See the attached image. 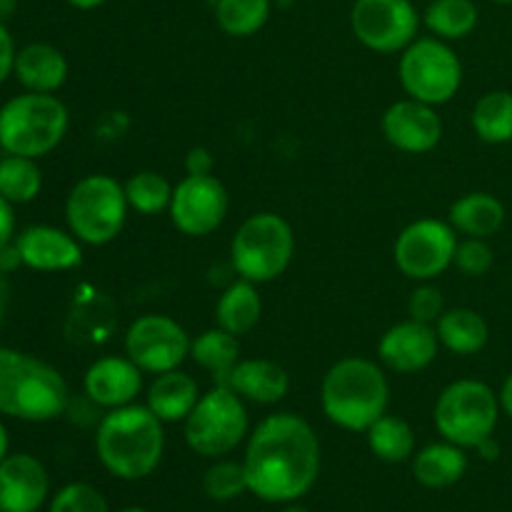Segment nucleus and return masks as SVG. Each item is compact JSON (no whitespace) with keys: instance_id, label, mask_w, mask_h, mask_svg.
Returning <instances> with one entry per match:
<instances>
[{"instance_id":"obj_25","label":"nucleus","mask_w":512,"mask_h":512,"mask_svg":"<svg viewBox=\"0 0 512 512\" xmlns=\"http://www.w3.org/2000/svg\"><path fill=\"white\" fill-rule=\"evenodd\" d=\"M505 205L490 193H468L450 205L448 223L465 238H493L505 225Z\"/></svg>"},{"instance_id":"obj_26","label":"nucleus","mask_w":512,"mask_h":512,"mask_svg":"<svg viewBox=\"0 0 512 512\" xmlns=\"http://www.w3.org/2000/svg\"><path fill=\"white\" fill-rule=\"evenodd\" d=\"M440 348L453 355H475L488 345L490 328L488 320L473 308H450L435 323Z\"/></svg>"},{"instance_id":"obj_14","label":"nucleus","mask_w":512,"mask_h":512,"mask_svg":"<svg viewBox=\"0 0 512 512\" xmlns=\"http://www.w3.org/2000/svg\"><path fill=\"white\" fill-rule=\"evenodd\" d=\"M228 210V190L215 175H185L173 188L168 215L183 235L205 238L225 223Z\"/></svg>"},{"instance_id":"obj_28","label":"nucleus","mask_w":512,"mask_h":512,"mask_svg":"<svg viewBox=\"0 0 512 512\" xmlns=\"http://www.w3.org/2000/svg\"><path fill=\"white\" fill-rule=\"evenodd\" d=\"M365 438H368L370 453L383 460V463H408V460H413L415 450H418L415 430L410 428L408 420L390 413L375 420L365 430Z\"/></svg>"},{"instance_id":"obj_7","label":"nucleus","mask_w":512,"mask_h":512,"mask_svg":"<svg viewBox=\"0 0 512 512\" xmlns=\"http://www.w3.org/2000/svg\"><path fill=\"white\" fill-rule=\"evenodd\" d=\"M498 393L488 383L463 378L450 383L435 400L433 423L440 438L465 450H478L495 435L500 420Z\"/></svg>"},{"instance_id":"obj_30","label":"nucleus","mask_w":512,"mask_h":512,"mask_svg":"<svg viewBox=\"0 0 512 512\" xmlns=\"http://www.w3.org/2000/svg\"><path fill=\"white\" fill-rule=\"evenodd\" d=\"M480 10L475 0H430L423 13V23L435 38L463 40L478 28Z\"/></svg>"},{"instance_id":"obj_32","label":"nucleus","mask_w":512,"mask_h":512,"mask_svg":"<svg viewBox=\"0 0 512 512\" xmlns=\"http://www.w3.org/2000/svg\"><path fill=\"white\" fill-rule=\"evenodd\" d=\"M123 185L130 210H135V213L158 215L170 208L175 185L165 175L155 173V170H138Z\"/></svg>"},{"instance_id":"obj_15","label":"nucleus","mask_w":512,"mask_h":512,"mask_svg":"<svg viewBox=\"0 0 512 512\" xmlns=\"http://www.w3.org/2000/svg\"><path fill=\"white\" fill-rule=\"evenodd\" d=\"M380 128L395 150L410 155L430 153L443 140V118L438 115V108L413 98L395 100L393 105H388Z\"/></svg>"},{"instance_id":"obj_5","label":"nucleus","mask_w":512,"mask_h":512,"mask_svg":"<svg viewBox=\"0 0 512 512\" xmlns=\"http://www.w3.org/2000/svg\"><path fill=\"white\" fill-rule=\"evenodd\" d=\"M70 113L53 93H23L0 108V148L8 155L43 158L63 143Z\"/></svg>"},{"instance_id":"obj_21","label":"nucleus","mask_w":512,"mask_h":512,"mask_svg":"<svg viewBox=\"0 0 512 512\" xmlns=\"http://www.w3.org/2000/svg\"><path fill=\"white\" fill-rule=\"evenodd\" d=\"M200 385L193 375L175 368L168 373L155 375L153 383L148 385L145 405L158 415L163 423H185L193 408L200 400Z\"/></svg>"},{"instance_id":"obj_20","label":"nucleus","mask_w":512,"mask_h":512,"mask_svg":"<svg viewBox=\"0 0 512 512\" xmlns=\"http://www.w3.org/2000/svg\"><path fill=\"white\" fill-rule=\"evenodd\" d=\"M230 390L240 395L245 403L278 405L290 393V375L283 365L265 358H240L228 380Z\"/></svg>"},{"instance_id":"obj_17","label":"nucleus","mask_w":512,"mask_h":512,"mask_svg":"<svg viewBox=\"0 0 512 512\" xmlns=\"http://www.w3.org/2000/svg\"><path fill=\"white\" fill-rule=\"evenodd\" d=\"M143 375V370L128 355H105L85 370L83 390L95 405L115 410L138 400L143 390Z\"/></svg>"},{"instance_id":"obj_48","label":"nucleus","mask_w":512,"mask_h":512,"mask_svg":"<svg viewBox=\"0 0 512 512\" xmlns=\"http://www.w3.org/2000/svg\"><path fill=\"white\" fill-rule=\"evenodd\" d=\"M120 512H150V510H145V508H125V510H120Z\"/></svg>"},{"instance_id":"obj_12","label":"nucleus","mask_w":512,"mask_h":512,"mask_svg":"<svg viewBox=\"0 0 512 512\" xmlns=\"http://www.w3.org/2000/svg\"><path fill=\"white\" fill-rule=\"evenodd\" d=\"M190 335L170 315H140L125 330L123 350L145 375L180 368L190 358Z\"/></svg>"},{"instance_id":"obj_27","label":"nucleus","mask_w":512,"mask_h":512,"mask_svg":"<svg viewBox=\"0 0 512 512\" xmlns=\"http://www.w3.org/2000/svg\"><path fill=\"white\" fill-rule=\"evenodd\" d=\"M190 358L198 368H203L215 383H225L228 375L240 360V343L238 335L228 333L223 328H210L203 330L198 338L190 343Z\"/></svg>"},{"instance_id":"obj_37","label":"nucleus","mask_w":512,"mask_h":512,"mask_svg":"<svg viewBox=\"0 0 512 512\" xmlns=\"http://www.w3.org/2000/svg\"><path fill=\"white\" fill-rule=\"evenodd\" d=\"M445 313V298L440 288L433 283H418V288L408 298V315L418 323L435 325L440 315Z\"/></svg>"},{"instance_id":"obj_40","label":"nucleus","mask_w":512,"mask_h":512,"mask_svg":"<svg viewBox=\"0 0 512 512\" xmlns=\"http://www.w3.org/2000/svg\"><path fill=\"white\" fill-rule=\"evenodd\" d=\"M13 235H15V213H13V203L5 200L0 195V250L5 245L13 243Z\"/></svg>"},{"instance_id":"obj_11","label":"nucleus","mask_w":512,"mask_h":512,"mask_svg":"<svg viewBox=\"0 0 512 512\" xmlns=\"http://www.w3.org/2000/svg\"><path fill=\"white\" fill-rule=\"evenodd\" d=\"M458 230L438 218H418L400 230L393 245V260L405 278L433 283L453 265Z\"/></svg>"},{"instance_id":"obj_31","label":"nucleus","mask_w":512,"mask_h":512,"mask_svg":"<svg viewBox=\"0 0 512 512\" xmlns=\"http://www.w3.org/2000/svg\"><path fill=\"white\" fill-rule=\"evenodd\" d=\"M270 18V0H218L215 23L225 35L250 38L265 28Z\"/></svg>"},{"instance_id":"obj_44","label":"nucleus","mask_w":512,"mask_h":512,"mask_svg":"<svg viewBox=\"0 0 512 512\" xmlns=\"http://www.w3.org/2000/svg\"><path fill=\"white\" fill-rule=\"evenodd\" d=\"M8 448H10L8 430H5V425L0 423V463H3V460L8 458Z\"/></svg>"},{"instance_id":"obj_16","label":"nucleus","mask_w":512,"mask_h":512,"mask_svg":"<svg viewBox=\"0 0 512 512\" xmlns=\"http://www.w3.org/2000/svg\"><path fill=\"white\" fill-rule=\"evenodd\" d=\"M438 350L440 340L435 325L418 323L413 318L390 325L378 340L380 365L400 375H413L430 368L438 358Z\"/></svg>"},{"instance_id":"obj_46","label":"nucleus","mask_w":512,"mask_h":512,"mask_svg":"<svg viewBox=\"0 0 512 512\" xmlns=\"http://www.w3.org/2000/svg\"><path fill=\"white\" fill-rule=\"evenodd\" d=\"M15 8H18V0H0V20L10 18L15 13Z\"/></svg>"},{"instance_id":"obj_47","label":"nucleus","mask_w":512,"mask_h":512,"mask_svg":"<svg viewBox=\"0 0 512 512\" xmlns=\"http://www.w3.org/2000/svg\"><path fill=\"white\" fill-rule=\"evenodd\" d=\"M280 512H310V510L305 508V505H300L298 500H295V503H288V505H285V508L280 510Z\"/></svg>"},{"instance_id":"obj_33","label":"nucleus","mask_w":512,"mask_h":512,"mask_svg":"<svg viewBox=\"0 0 512 512\" xmlns=\"http://www.w3.org/2000/svg\"><path fill=\"white\" fill-rule=\"evenodd\" d=\"M43 190V173L33 158L8 155L0 160V195L10 203H30Z\"/></svg>"},{"instance_id":"obj_34","label":"nucleus","mask_w":512,"mask_h":512,"mask_svg":"<svg viewBox=\"0 0 512 512\" xmlns=\"http://www.w3.org/2000/svg\"><path fill=\"white\" fill-rule=\"evenodd\" d=\"M203 493L215 503H230L248 490L243 460L218 458L203 475Z\"/></svg>"},{"instance_id":"obj_36","label":"nucleus","mask_w":512,"mask_h":512,"mask_svg":"<svg viewBox=\"0 0 512 512\" xmlns=\"http://www.w3.org/2000/svg\"><path fill=\"white\" fill-rule=\"evenodd\" d=\"M495 263V253L485 238H465L458 243L453 265L468 278H483Z\"/></svg>"},{"instance_id":"obj_13","label":"nucleus","mask_w":512,"mask_h":512,"mask_svg":"<svg viewBox=\"0 0 512 512\" xmlns=\"http://www.w3.org/2000/svg\"><path fill=\"white\" fill-rule=\"evenodd\" d=\"M420 15L410 0H355L350 30L373 53H403L418 38Z\"/></svg>"},{"instance_id":"obj_4","label":"nucleus","mask_w":512,"mask_h":512,"mask_svg":"<svg viewBox=\"0 0 512 512\" xmlns=\"http://www.w3.org/2000/svg\"><path fill=\"white\" fill-rule=\"evenodd\" d=\"M68 408V383L45 360L0 348V413L25 423H48Z\"/></svg>"},{"instance_id":"obj_18","label":"nucleus","mask_w":512,"mask_h":512,"mask_svg":"<svg viewBox=\"0 0 512 512\" xmlns=\"http://www.w3.org/2000/svg\"><path fill=\"white\" fill-rule=\"evenodd\" d=\"M48 493V470L38 458L15 453L0 463V512H38Z\"/></svg>"},{"instance_id":"obj_10","label":"nucleus","mask_w":512,"mask_h":512,"mask_svg":"<svg viewBox=\"0 0 512 512\" xmlns=\"http://www.w3.org/2000/svg\"><path fill=\"white\" fill-rule=\"evenodd\" d=\"M398 80L405 95L440 108L458 95L463 85V63L445 40L415 38L400 53Z\"/></svg>"},{"instance_id":"obj_35","label":"nucleus","mask_w":512,"mask_h":512,"mask_svg":"<svg viewBox=\"0 0 512 512\" xmlns=\"http://www.w3.org/2000/svg\"><path fill=\"white\" fill-rule=\"evenodd\" d=\"M48 512H110L108 500L90 483H68L50 500Z\"/></svg>"},{"instance_id":"obj_8","label":"nucleus","mask_w":512,"mask_h":512,"mask_svg":"<svg viewBox=\"0 0 512 512\" xmlns=\"http://www.w3.org/2000/svg\"><path fill=\"white\" fill-rule=\"evenodd\" d=\"M128 195L125 185L113 175L93 173L73 185L65 200V220L83 245H108L123 233L128 220Z\"/></svg>"},{"instance_id":"obj_39","label":"nucleus","mask_w":512,"mask_h":512,"mask_svg":"<svg viewBox=\"0 0 512 512\" xmlns=\"http://www.w3.org/2000/svg\"><path fill=\"white\" fill-rule=\"evenodd\" d=\"M15 55H18V50H15L13 35L8 33L5 23L0 20V83H3L10 73H13Z\"/></svg>"},{"instance_id":"obj_1","label":"nucleus","mask_w":512,"mask_h":512,"mask_svg":"<svg viewBox=\"0 0 512 512\" xmlns=\"http://www.w3.org/2000/svg\"><path fill=\"white\" fill-rule=\"evenodd\" d=\"M243 465L255 498L295 503L318 483L320 440L313 425L300 415L273 413L250 430Z\"/></svg>"},{"instance_id":"obj_38","label":"nucleus","mask_w":512,"mask_h":512,"mask_svg":"<svg viewBox=\"0 0 512 512\" xmlns=\"http://www.w3.org/2000/svg\"><path fill=\"white\" fill-rule=\"evenodd\" d=\"M215 158L208 148H190L185 155V173L188 175H213Z\"/></svg>"},{"instance_id":"obj_45","label":"nucleus","mask_w":512,"mask_h":512,"mask_svg":"<svg viewBox=\"0 0 512 512\" xmlns=\"http://www.w3.org/2000/svg\"><path fill=\"white\" fill-rule=\"evenodd\" d=\"M68 3L78 10H95V8H100L105 0H68Z\"/></svg>"},{"instance_id":"obj_43","label":"nucleus","mask_w":512,"mask_h":512,"mask_svg":"<svg viewBox=\"0 0 512 512\" xmlns=\"http://www.w3.org/2000/svg\"><path fill=\"white\" fill-rule=\"evenodd\" d=\"M10 305V283H8V273L0 268V325H3L5 313H8Z\"/></svg>"},{"instance_id":"obj_23","label":"nucleus","mask_w":512,"mask_h":512,"mask_svg":"<svg viewBox=\"0 0 512 512\" xmlns=\"http://www.w3.org/2000/svg\"><path fill=\"white\" fill-rule=\"evenodd\" d=\"M468 473V455L460 445L440 440L425 448L415 450L413 455V475L423 488L445 490L453 488Z\"/></svg>"},{"instance_id":"obj_3","label":"nucleus","mask_w":512,"mask_h":512,"mask_svg":"<svg viewBox=\"0 0 512 512\" xmlns=\"http://www.w3.org/2000/svg\"><path fill=\"white\" fill-rule=\"evenodd\" d=\"M390 383L383 365L360 355L340 358L320 383L323 415L348 433H365L388 413Z\"/></svg>"},{"instance_id":"obj_29","label":"nucleus","mask_w":512,"mask_h":512,"mask_svg":"<svg viewBox=\"0 0 512 512\" xmlns=\"http://www.w3.org/2000/svg\"><path fill=\"white\" fill-rule=\"evenodd\" d=\"M475 135L488 145L512 143V93L510 90H488L480 95L470 115Z\"/></svg>"},{"instance_id":"obj_24","label":"nucleus","mask_w":512,"mask_h":512,"mask_svg":"<svg viewBox=\"0 0 512 512\" xmlns=\"http://www.w3.org/2000/svg\"><path fill=\"white\" fill-rule=\"evenodd\" d=\"M263 318V298L258 285L238 278L220 293L215 303V325L233 335H248Z\"/></svg>"},{"instance_id":"obj_50","label":"nucleus","mask_w":512,"mask_h":512,"mask_svg":"<svg viewBox=\"0 0 512 512\" xmlns=\"http://www.w3.org/2000/svg\"><path fill=\"white\" fill-rule=\"evenodd\" d=\"M280 3H290V0H280Z\"/></svg>"},{"instance_id":"obj_9","label":"nucleus","mask_w":512,"mask_h":512,"mask_svg":"<svg viewBox=\"0 0 512 512\" xmlns=\"http://www.w3.org/2000/svg\"><path fill=\"white\" fill-rule=\"evenodd\" d=\"M248 435L250 415L245 400L220 383L200 395L198 405L183 423L185 445L208 460L230 455L248 440Z\"/></svg>"},{"instance_id":"obj_2","label":"nucleus","mask_w":512,"mask_h":512,"mask_svg":"<svg viewBox=\"0 0 512 512\" xmlns=\"http://www.w3.org/2000/svg\"><path fill=\"white\" fill-rule=\"evenodd\" d=\"M165 453V423L148 405L108 410L95 430V455L118 480H143L158 470Z\"/></svg>"},{"instance_id":"obj_49","label":"nucleus","mask_w":512,"mask_h":512,"mask_svg":"<svg viewBox=\"0 0 512 512\" xmlns=\"http://www.w3.org/2000/svg\"><path fill=\"white\" fill-rule=\"evenodd\" d=\"M493 3H500V5H512V0H493Z\"/></svg>"},{"instance_id":"obj_6","label":"nucleus","mask_w":512,"mask_h":512,"mask_svg":"<svg viewBox=\"0 0 512 512\" xmlns=\"http://www.w3.org/2000/svg\"><path fill=\"white\" fill-rule=\"evenodd\" d=\"M295 255L293 225L278 213H255L230 240V263L243 280L265 285L290 268Z\"/></svg>"},{"instance_id":"obj_22","label":"nucleus","mask_w":512,"mask_h":512,"mask_svg":"<svg viewBox=\"0 0 512 512\" xmlns=\"http://www.w3.org/2000/svg\"><path fill=\"white\" fill-rule=\"evenodd\" d=\"M13 73L30 93H55L68 80V60L55 45L30 43L15 55Z\"/></svg>"},{"instance_id":"obj_41","label":"nucleus","mask_w":512,"mask_h":512,"mask_svg":"<svg viewBox=\"0 0 512 512\" xmlns=\"http://www.w3.org/2000/svg\"><path fill=\"white\" fill-rule=\"evenodd\" d=\"M18 265H23V258H20V253H18V245L15 243L5 245V248L0 250V268H3L5 273H13Z\"/></svg>"},{"instance_id":"obj_19","label":"nucleus","mask_w":512,"mask_h":512,"mask_svg":"<svg viewBox=\"0 0 512 512\" xmlns=\"http://www.w3.org/2000/svg\"><path fill=\"white\" fill-rule=\"evenodd\" d=\"M23 265L40 273L73 270L83 263V243L70 230L53 225H30L15 240Z\"/></svg>"},{"instance_id":"obj_42","label":"nucleus","mask_w":512,"mask_h":512,"mask_svg":"<svg viewBox=\"0 0 512 512\" xmlns=\"http://www.w3.org/2000/svg\"><path fill=\"white\" fill-rule=\"evenodd\" d=\"M498 400H500V410H503V413L512 420V373L505 378L503 388H500L498 393Z\"/></svg>"}]
</instances>
